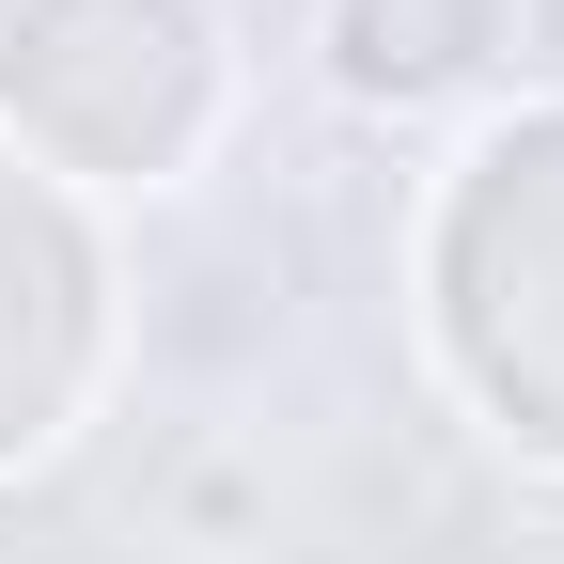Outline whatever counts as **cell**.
Instances as JSON below:
<instances>
[{"mask_svg": "<svg viewBox=\"0 0 564 564\" xmlns=\"http://www.w3.org/2000/svg\"><path fill=\"white\" fill-rule=\"evenodd\" d=\"M423 329H440V377L564 470V95L455 158L423 220Z\"/></svg>", "mask_w": 564, "mask_h": 564, "instance_id": "obj_1", "label": "cell"}, {"mask_svg": "<svg viewBox=\"0 0 564 564\" xmlns=\"http://www.w3.org/2000/svg\"><path fill=\"white\" fill-rule=\"evenodd\" d=\"M0 126L63 188H173L220 141L204 0H0Z\"/></svg>", "mask_w": 564, "mask_h": 564, "instance_id": "obj_2", "label": "cell"}, {"mask_svg": "<svg viewBox=\"0 0 564 564\" xmlns=\"http://www.w3.org/2000/svg\"><path fill=\"white\" fill-rule=\"evenodd\" d=\"M95 361H110V251L79 188L0 141V470L95 408Z\"/></svg>", "mask_w": 564, "mask_h": 564, "instance_id": "obj_3", "label": "cell"}, {"mask_svg": "<svg viewBox=\"0 0 564 564\" xmlns=\"http://www.w3.org/2000/svg\"><path fill=\"white\" fill-rule=\"evenodd\" d=\"M502 32H518V0H329V79L423 110V95L486 79V63H502Z\"/></svg>", "mask_w": 564, "mask_h": 564, "instance_id": "obj_4", "label": "cell"}]
</instances>
